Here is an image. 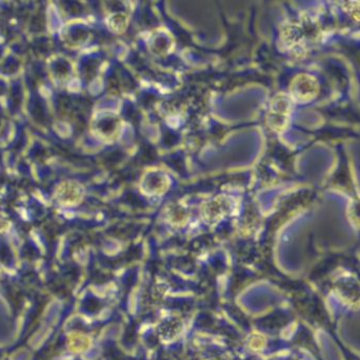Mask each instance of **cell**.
<instances>
[{"label": "cell", "instance_id": "cell-1", "mask_svg": "<svg viewBox=\"0 0 360 360\" xmlns=\"http://www.w3.org/2000/svg\"><path fill=\"white\" fill-rule=\"evenodd\" d=\"M291 112V99L288 95L278 94L271 101L269 108L268 124L271 129L281 132L287 128Z\"/></svg>", "mask_w": 360, "mask_h": 360}, {"label": "cell", "instance_id": "cell-2", "mask_svg": "<svg viewBox=\"0 0 360 360\" xmlns=\"http://www.w3.org/2000/svg\"><path fill=\"white\" fill-rule=\"evenodd\" d=\"M319 91V85L314 76L300 74L292 80L290 92L298 101H310L315 99Z\"/></svg>", "mask_w": 360, "mask_h": 360}, {"label": "cell", "instance_id": "cell-3", "mask_svg": "<svg viewBox=\"0 0 360 360\" xmlns=\"http://www.w3.org/2000/svg\"><path fill=\"white\" fill-rule=\"evenodd\" d=\"M315 25L311 20L302 21L300 23H293L288 25L283 32L285 44L290 46H302L307 44L309 39L314 37Z\"/></svg>", "mask_w": 360, "mask_h": 360}, {"label": "cell", "instance_id": "cell-4", "mask_svg": "<svg viewBox=\"0 0 360 360\" xmlns=\"http://www.w3.org/2000/svg\"><path fill=\"white\" fill-rule=\"evenodd\" d=\"M169 179L162 171L151 170L146 173L141 181V190L150 196H158L169 187Z\"/></svg>", "mask_w": 360, "mask_h": 360}, {"label": "cell", "instance_id": "cell-5", "mask_svg": "<svg viewBox=\"0 0 360 360\" xmlns=\"http://www.w3.org/2000/svg\"><path fill=\"white\" fill-rule=\"evenodd\" d=\"M346 10L352 18L360 21V2H349L346 4Z\"/></svg>", "mask_w": 360, "mask_h": 360}]
</instances>
